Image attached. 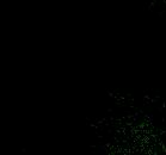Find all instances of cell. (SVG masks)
Segmentation results:
<instances>
[{
	"label": "cell",
	"instance_id": "6da1fadb",
	"mask_svg": "<svg viewBox=\"0 0 166 155\" xmlns=\"http://www.w3.org/2000/svg\"><path fill=\"white\" fill-rule=\"evenodd\" d=\"M96 153L99 154V155H105V154H108V148L105 146H98Z\"/></svg>",
	"mask_w": 166,
	"mask_h": 155
}]
</instances>
